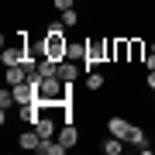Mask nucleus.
<instances>
[{
    "label": "nucleus",
    "mask_w": 155,
    "mask_h": 155,
    "mask_svg": "<svg viewBox=\"0 0 155 155\" xmlns=\"http://www.w3.org/2000/svg\"><path fill=\"white\" fill-rule=\"evenodd\" d=\"M152 52H155V41H152Z\"/></svg>",
    "instance_id": "obj_18"
},
{
    "label": "nucleus",
    "mask_w": 155,
    "mask_h": 155,
    "mask_svg": "<svg viewBox=\"0 0 155 155\" xmlns=\"http://www.w3.org/2000/svg\"><path fill=\"white\" fill-rule=\"evenodd\" d=\"M110 62H131V38H110Z\"/></svg>",
    "instance_id": "obj_2"
},
{
    "label": "nucleus",
    "mask_w": 155,
    "mask_h": 155,
    "mask_svg": "<svg viewBox=\"0 0 155 155\" xmlns=\"http://www.w3.org/2000/svg\"><path fill=\"white\" fill-rule=\"evenodd\" d=\"M41 55H48V59H69V41H66V35H45V41H41Z\"/></svg>",
    "instance_id": "obj_1"
},
{
    "label": "nucleus",
    "mask_w": 155,
    "mask_h": 155,
    "mask_svg": "<svg viewBox=\"0 0 155 155\" xmlns=\"http://www.w3.org/2000/svg\"><path fill=\"white\" fill-rule=\"evenodd\" d=\"M17 145H21V148H28V152H31V148L38 152V145H41V134H38V131H24L21 138H17Z\"/></svg>",
    "instance_id": "obj_7"
},
{
    "label": "nucleus",
    "mask_w": 155,
    "mask_h": 155,
    "mask_svg": "<svg viewBox=\"0 0 155 155\" xmlns=\"http://www.w3.org/2000/svg\"><path fill=\"white\" fill-rule=\"evenodd\" d=\"M145 90H155V69L148 72V76H145Z\"/></svg>",
    "instance_id": "obj_17"
},
{
    "label": "nucleus",
    "mask_w": 155,
    "mask_h": 155,
    "mask_svg": "<svg viewBox=\"0 0 155 155\" xmlns=\"http://www.w3.org/2000/svg\"><path fill=\"white\" fill-rule=\"evenodd\" d=\"M69 59L72 62H83L86 59V41H69Z\"/></svg>",
    "instance_id": "obj_10"
},
{
    "label": "nucleus",
    "mask_w": 155,
    "mask_h": 155,
    "mask_svg": "<svg viewBox=\"0 0 155 155\" xmlns=\"http://www.w3.org/2000/svg\"><path fill=\"white\" fill-rule=\"evenodd\" d=\"M145 62V41L141 38H131V66Z\"/></svg>",
    "instance_id": "obj_9"
},
{
    "label": "nucleus",
    "mask_w": 155,
    "mask_h": 155,
    "mask_svg": "<svg viewBox=\"0 0 155 155\" xmlns=\"http://www.w3.org/2000/svg\"><path fill=\"white\" fill-rule=\"evenodd\" d=\"M28 83V69L24 66H7V86H21Z\"/></svg>",
    "instance_id": "obj_5"
},
{
    "label": "nucleus",
    "mask_w": 155,
    "mask_h": 155,
    "mask_svg": "<svg viewBox=\"0 0 155 155\" xmlns=\"http://www.w3.org/2000/svg\"><path fill=\"white\" fill-rule=\"evenodd\" d=\"M131 127H134V124H127L124 117H107V131H110L114 138H124V141H127V134H131Z\"/></svg>",
    "instance_id": "obj_3"
},
{
    "label": "nucleus",
    "mask_w": 155,
    "mask_h": 155,
    "mask_svg": "<svg viewBox=\"0 0 155 155\" xmlns=\"http://www.w3.org/2000/svg\"><path fill=\"white\" fill-rule=\"evenodd\" d=\"M52 7L62 14V11H69V7H76V0H52Z\"/></svg>",
    "instance_id": "obj_14"
},
{
    "label": "nucleus",
    "mask_w": 155,
    "mask_h": 155,
    "mask_svg": "<svg viewBox=\"0 0 155 155\" xmlns=\"http://www.w3.org/2000/svg\"><path fill=\"white\" fill-rule=\"evenodd\" d=\"M104 152H107V155H121V152H124V138H110V141H104Z\"/></svg>",
    "instance_id": "obj_12"
},
{
    "label": "nucleus",
    "mask_w": 155,
    "mask_h": 155,
    "mask_svg": "<svg viewBox=\"0 0 155 155\" xmlns=\"http://www.w3.org/2000/svg\"><path fill=\"white\" fill-rule=\"evenodd\" d=\"M76 4H79V0H76Z\"/></svg>",
    "instance_id": "obj_19"
},
{
    "label": "nucleus",
    "mask_w": 155,
    "mask_h": 155,
    "mask_svg": "<svg viewBox=\"0 0 155 155\" xmlns=\"http://www.w3.org/2000/svg\"><path fill=\"white\" fill-rule=\"evenodd\" d=\"M11 104H14V90L7 86V90H0V110H4L0 121H4V124H7V110H11Z\"/></svg>",
    "instance_id": "obj_8"
},
{
    "label": "nucleus",
    "mask_w": 155,
    "mask_h": 155,
    "mask_svg": "<svg viewBox=\"0 0 155 155\" xmlns=\"http://www.w3.org/2000/svg\"><path fill=\"white\" fill-rule=\"evenodd\" d=\"M62 24H66V28H76V24H79V14H76V7L62 11Z\"/></svg>",
    "instance_id": "obj_13"
},
{
    "label": "nucleus",
    "mask_w": 155,
    "mask_h": 155,
    "mask_svg": "<svg viewBox=\"0 0 155 155\" xmlns=\"http://www.w3.org/2000/svg\"><path fill=\"white\" fill-rule=\"evenodd\" d=\"M104 83H107V79H104V72H86V90H104Z\"/></svg>",
    "instance_id": "obj_11"
},
{
    "label": "nucleus",
    "mask_w": 155,
    "mask_h": 155,
    "mask_svg": "<svg viewBox=\"0 0 155 155\" xmlns=\"http://www.w3.org/2000/svg\"><path fill=\"white\" fill-rule=\"evenodd\" d=\"M141 66H145V69H148V72L155 69V52H148V59H145V62H141Z\"/></svg>",
    "instance_id": "obj_16"
},
{
    "label": "nucleus",
    "mask_w": 155,
    "mask_h": 155,
    "mask_svg": "<svg viewBox=\"0 0 155 155\" xmlns=\"http://www.w3.org/2000/svg\"><path fill=\"white\" fill-rule=\"evenodd\" d=\"M62 28H66L62 21H52V24H48V35H62Z\"/></svg>",
    "instance_id": "obj_15"
},
{
    "label": "nucleus",
    "mask_w": 155,
    "mask_h": 155,
    "mask_svg": "<svg viewBox=\"0 0 155 155\" xmlns=\"http://www.w3.org/2000/svg\"><path fill=\"white\" fill-rule=\"evenodd\" d=\"M76 76H79V66L72 59H62L59 62V79H66V83H76Z\"/></svg>",
    "instance_id": "obj_4"
},
{
    "label": "nucleus",
    "mask_w": 155,
    "mask_h": 155,
    "mask_svg": "<svg viewBox=\"0 0 155 155\" xmlns=\"http://www.w3.org/2000/svg\"><path fill=\"white\" fill-rule=\"evenodd\" d=\"M59 141L66 145V148H72V145L79 141V127H76V124H62V131H59Z\"/></svg>",
    "instance_id": "obj_6"
}]
</instances>
